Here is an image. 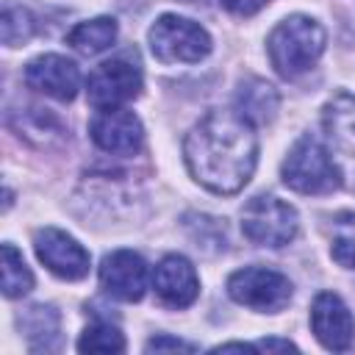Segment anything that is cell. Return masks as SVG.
I'll return each mask as SVG.
<instances>
[{
    "mask_svg": "<svg viewBox=\"0 0 355 355\" xmlns=\"http://www.w3.org/2000/svg\"><path fill=\"white\" fill-rule=\"evenodd\" d=\"M183 158L194 180H200L214 194L241 191L258 161L252 122L241 111H208L186 136Z\"/></svg>",
    "mask_w": 355,
    "mask_h": 355,
    "instance_id": "obj_1",
    "label": "cell"
},
{
    "mask_svg": "<svg viewBox=\"0 0 355 355\" xmlns=\"http://www.w3.org/2000/svg\"><path fill=\"white\" fill-rule=\"evenodd\" d=\"M269 61L277 69V75L283 78H297L302 72H308L316 58L324 50V28L305 17V14H294L286 17L272 33H269Z\"/></svg>",
    "mask_w": 355,
    "mask_h": 355,
    "instance_id": "obj_2",
    "label": "cell"
},
{
    "mask_svg": "<svg viewBox=\"0 0 355 355\" xmlns=\"http://www.w3.org/2000/svg\"><path fill=\"white\" fill-rule=\"evenodd\" d=\"M283 183L300 194H327L338 189L341 175L327 147L313 136H302L283 161Z\"/></svg>",
    "mask_w": 355,
    "mask_h": 355,
    "instance_id": "obj_3",
    "label": "cell"
},
{
    "mask_svg": "<svg viewBox=\"0 0 355 355\" xmlns=\"http://www.w3.org/2000/svg\"><path fill=\"white\" fill-rule=\"evenodd\" d=\"M150 50L164 64H197L211 53V36L194 19L164 14L150 28Z\"/></svg>",
    "mask_w": 355,
    "mask_h": 355,
    "instance_id": "obj_4",
    "label": "cell"
},
{
    "mask_svg": "<svg viewBox=\"0 0 355 355\" xmlns=\"http://www.w3.org/2000/svg\"><path fill=\"white\" fill-rule=\"evenodd\" d=\"M297 211L275 194H258L241 211V230L258 247H286L297 236Z\"/></svg>",
    "mask_w": 355,
    "mask_h": 355,
    "instance_id": "obj_5",
    "label": "cell"
},
{
    "mask_svg": "<svg viewBox=\"0 0 355 355\" xmlns=\"http://www.w3.org/2000/svg\"><path fill=\"white\" fill-rule=\"evenodd\" d=\"M227 294L252 311L277 313L291 300V280L266 266H244L227 277Z\"/></svg>",
    "mask_w": 355,
    "mask_h": 355,
    "instance_id": "obj_6",
    "label": "cell"
},
{
    "mask_svg": "<svg viewBox=\"0 0 355 355\" xmlns=\"http://www.w3.org/2000/svg\"><path fill=\"white\" fill-rule=\"evenodd\" d=\"M139 92H141V72L136 64L125 58H111L100 64L86 80L89 105L97 111L119 108L122 103L139 97Z\"/></svg>",
    "mask_w": 355,
    "mask_h": 355,
    "instance_id": "obj_7",
    "label": "cell"
},
{
    "mask_svg": "<svg viewBox=\"0 0 355 355\" xmlns=\"http://www.w3.org/2000/svg\"><path fill=\"white\" fill-rule=\"evenodd\" d=\"M39 261L61 280H80L89 275V252L64 230L42 227L33 239Z\"/></svg>",
    "mask_w": 355,
    "mask_h": 355,
    "instance_id": "obj_8",
    "label": "cell"
},
{
    "mask_svg": "<svg viewBox=\"0 0 355 355\" xmlns=\"http://www.w3.org/2000/svg\"><path fill=\"white\" fill-rule=\"evenodd\" d=\"M311 327L319 344L333 352H344L355 341V319L344 305V300L333 291L316 294L311 305Z\"/></svg>",
    "mask_w": 355,
    "mask_h": 355,
    "instance_id": "obj_9",
    "label": "cell"
},
{
    "mask_svg": "<svg viewBox=\"0 0 355 355\" xmlns=\"http://www.w3.org/2000/svg\"><path fill=\"white\" fill-rule=\"evenodd\" d=\"M100 286L125 302H136L147 291V263L133 250H114L100 263Z\"/></svg>",
    "mask_w": 355,
    "mask_h": 355,
    "instance_id": "obj_10",
    "label": "cell"
},
{
    "mask_svg": "<svg viewBox=\"0 0 355 355\" xmlns=\"http://www.w3.org/2000/svg\"><path fill=\"white\" fill-rule=\"evenodd\" d=\"M89 130H92L94 144L100 150H105V153H114V155H133V153H139L141 139H144L139 116L133 111H128V108L100 111L92 119Z\"/></svg>",
    "mask_w": 355,
    "mask_h": 355,
    "instance_id": "obj_11",
    "label": "cell"
},
{
    "mask_svg": "<svg viewBox=\"0 0 355 355\" xmlns=\"http://www.w3.org/2000/svg\"><path fill=\"white\" fill-rule=\"evenodd\" d=\"M25 83L53 100L67 103L78 94L80 72L69 58H64L58 53H44L25 67Z\"/></svg>",
    "mask_w": 355,
    "mask_h": 355,
    "instance_id": "obj_12",
    "label": "cell"
},
{
    "mask_svg": "<svg viewBox=\"0 0 355 355\" xmlns=\"http://www.w3.org/2000/svg\"><path fill=\"white\" fill-rule=\"evenodd\" d=\"M153 288L169 308H186L200 294V280L194 266L183 255H166L153 272Z\"/></svg>",
    "mask_w": 355,
    "mask_h": 355,
    "instance_id": "obj_13",
    "label": "cell"
},
{
    "mask_svg": "<svg viewBox=\"0 0 355 355\" xmlns=\"http://www.w3.org/2000/svg\"><path fill=\"white\" fill-rule=\"evenodd\" d=\"M116 39V22L111 17H94V19H86L80 25H75L67 36V42L83 53V55H97L103 50H108Z\"/></svg>",
    "mask_w": 355,
    "mask_h": 355,
    "instance_id": "obj_14",
    "label": "cell"
},
{
    "mask_svg": "<svg viewBox=\"0 0 355 355\" xmlns=\"http://www.w3.org/2000/svg\"><path fill=\"white\" fill-rule=\"evenodd\" d=\"M239 111L255 125L269 122L277 111V92L263 80H247L239 92Z\"/></svg>",
    "mask_w": 355,
    "mask_h": 355,
    "instance_id": "obj_15",
    "label": "cell"
},
{
    "mask_svg": "<svg viewBox=\"0 0 355 355\" xmlns=\"http://www.w3.org/2000/svg\"><path fill=\"white\" fill-rule=\"evenodd\" d=\"M324 125H327L330 136H336V141H338L347 153H355V97L338 94V97L327 105Z\"/></svg>",
    "mask_w": 355,
    "mask_h": 355,
    "instance_id": "obj_16",
    "label": "cell"
},
{
    "mask_svg": "<svg viewBox=\"0 0 355 355\" xmlns=\"http://www.w3.org/2000/svg\"><path fill=\"white\" fill-rule=\"evenodd\" d=\"M0 269H3V294L8 300L22 297V294H28L33 288V275L25 266L22 255L14 250V244H3V263H0Z\"/></svg>",
    "mask_w": 355,
    "mask_h": 355,
    "instance_id": "obj_17",
    "label": "cell"
},
{
    "mask_svg": "<svg viewBox=\"0 0 355 355\" xmlns=\"http://www.w3.org/2000/svg\"><path fill=\"white\" fill-rule=\"evenodd\" d=\"M333 261L355 269V214H338L333 219Z\"/></svg>",
    "mask_w": 355,
    "mask_h": 355,
    "instance_id": "obj_18",
    "label": "cell"
},
{
    "mask_svg": "<svg viewBox=\"0 0 355 355\" xmlns=\"http://www.w3.org/2000/svg\"><path fill=\"white\" fill-rule=\"evenodd\" d=\"M78 349L80 352H122L125 338L116 327H111L105 322H97V324L83 330V336L78 341Z\"/></svg>",
    "mask_w": 355,
    "mask_h": 355,
    "instance_id": "obj_19",
    "label": "cell"
},
{
    "mask_svg": "<svg viewBox=\"0 0 355 355\" xmlns=\"http://www.w3.org/2000/svg\"><path fill=\"white\" fill-rule=\"evenodd\" d=\"M0 31H3V42H6L8 47H17V44H22V42L31 39V33H33V19H31V14H28L25 8L6 3Z\"/></svg>",
    "mask_w": 355,
    "mask_h": 355,
    "instance_id": "obj_20",
    "label": "cell"
},
{
    "mask_svg": "<svg viewBox=\"0 0 355 355\" xmlns=\"http://www.w3.org/2000/svg\"><path fill=\"white\" fill-rule=\"evenodd\" d=\"M22 322V330L36 341L42 338V347H47V336H55L58 333V316L53 308H44V305H33L25 311V316L19 319Z\"/></svg>",
    "mask_w": 355,
    "mask_h": 355,
    "instance_id": "obj_21",
    "label": "cell"
},
{
    "mask_svg": "<svg viewBox=\"0 0 355 355\" xmlns=\"http://www.w3.org/2000/svg\"><path fill=\"white\" fill-rule=\"evenodd\" d=\"M230 14H236V17H250V14H255V11H261L269 0H219Z\"/></svg>",
    "mask_w": 355,
    "mask_h": 355,
    "instance_id": "obj_22",
    "label": "cell"
},
{
    "mask_svg": "<svg viewBox=\"0 0 355 355\" xmlns=\"http://www.w3.org/2000/svg\"><path fill=\"white\" fill-rule=\"evenodd\" d=\"M161 349H186V352H191L194 347L180 341V338H169V336H155V338L147 341V352H161Z\"/></svg>",
    "mask_w": 355,
    "mask_h": 355,
    "instance_id": "obj_23",
    "label": "cell"
},
{
    "mask_svg": "<svg viewBox=\"0 0 355 355\" xmlns=\"http://www.w3.org/2000/svg\"><path fill=\"white\" fill-rule=\"evenodd\" d=\"M258 349H297L291 341H286V338H266V341H261V344H255Z\"/></svg>",
    "mask_w": 355,
    "mask_h": 355,
    "instance_id": "obj_24",
    "label": "cell"
}]
</instances>
